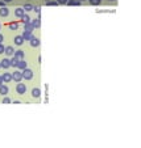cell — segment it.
<instances>
[{
    "mask_svg": "<svg viewBox=\"0 0 141 148\" xmlns=\"http://www.w3.org/2000/svg\"><path fill=\"white\" fill-rule=\"evenodd\" d=\"M22 9L25 11V12H28V11H32V9H33V5H31V4H25V5L22 7Z\"/></svg>",
    "mask_w": 141,
    "mask_h": 148,
    "instance_id": "603a6c76",
    "label": "cell"
},
{
    "mask_svg": "<svg viewBox=\"0 0 141 148\" xmlns=\"http://www.w3.org/2000/svg\"><path fill=\"white\" fill-rule=\"evenodd\" d=\"M8 15H9L8 8H7V7H1V8H0V16H1V17H7Z\"/></svg>",
    "mask_w": 141,
    "mask_h": 148,
    "instance_id": "7c38bea8",
    "label": "cell"
},
{
    "mask_svg": "<svg viewBox=\"0 0 141 148\" xmlns=\"http://www.w3.org/2000/svg\"><path fill=\"white\" fill-rule=\"evenodd\" d=\"M1 7H5V1H3V0H0V8Z\"/></svg>",
    "mask_w": 141,
    "mask_h": 148,
    "instance_id": "f1b7e54d",
    "label": "cell"
},
{
    "mask_svg": "<svg viewBox=\"0 0 141 148\" xmlns=\"http://www.w3.org/2000/svg\"><path fill=\"white\" fill-rule=\"evenodd\" d=\"M91 5H99L102 3V0H88Z\"/></svg>",
    "mask_w": 141,
    "mask_h": 148,
    "instance_id": "cb8c5ba5",
    "label": "cell"
},
{
    "mask_svg": "<svg viewBox=\"0 0 141 148\" xmlns=\"http://www.w3.org/2000/svg\"><path fill=\"white\" fill-rule=\"evenodd\" d=\"M9 62H11V67H17V64H19V59L16 58V56H13Z\"/></svg>",
    "mask_w": 141,
    "mask_h": 148,
    "instance_id": "ac0fdd59",
    "label": "cell"
},
{
    "mask_svg": "<svg viewBox=\"0 0 141 148\" xmlns=\"http://www.w3.org/2000/svg\"><path fill=\"white\" fill-rule=\"evenodd\" d=\"M33 11H35L36 13H38V15H40V12H41V7H40V5L35 7V8H33Z\"/></svg>",
    "mask_w": 141,
    "mask_h": 148,
    "instance_id": "d4e9b609",
    "label": "cell"
},
{
    "mask_svg": "<svg viewBox=\"0 0 141 148\" xmlns=\"http://www.w3.org/2000/svg\"><path fill=\"white\" fill-rule=\"evenodd\" d=\"M21 21H22V24H29V22H31V17L25 13V15L21 17Z\"/></svg>",
    "mask_w": 141,
    "mask_h": 148,
    "instance_id": "ffe728a7",
    "label": "cell"
},
{
    "mask_svg": "<svg viewBox=\"0 0 141 148\" xmlns=\"http://www.w3.org/2000/svg\"><path fill=\"white\" fill-rule=\"evenodd\" d=\"M21 74H22V79H25V80H32V79H33V71L29 70L28 67H26L25 70H22Z\"/></svg>",
    "mask_w": 141,
    "mask_h": 148,
    "instance_id": "6da1fadb",
    "label": "cell"
},
{
    "mask_svg": "<svg viewBox=\"0 0 141 148\" xmlns=\"http://www.w3.org/2000/svg\"><path fill=\"white\" fill-rule=\"evenodd\" d=\"M4 53H5L7 55H13V54H15V49H13L12 46H7L5 50H4Z\"/></svg>",
    "mask_w": 141,
    "mask_h": 148,
    "instance_id": "2e32d148",
    "label": "cell"
},
{
    "mask_svg": "<svg viewBox=\"0 0 141 148\" xmlns=\"http://www.w3.org/2000/svg\"><path fill=\"white\" fill-rule=\"evenodd\" d=\"M0 28H1V25H0Z\"/></svg>",
    "mask_w": 141,
    "mask_h": 148,
    "instance_id": "e575fe53",
    "label": "cell"
},
{
    "mask_svg": "<svg viewBox=\"0 0 141 148\" xmlns=\"http://www.w3.org/2000/svg\"><path fill=\"white\" fill-rule=\"evenodd\" d=\"M45 5H47V7H54V5H58V1H53V0H46L45 1Z\"/></svg>",
    "mask_w": 141,
    "mask_h": 148,
    "instance_id": "d6986e66",
    "label": "cell"
},
{
    "mask_svg": "<svg viewBox=\"0 0 141 148\" xmlns=\"http://www.w3.org/2000/svg\"><path fill=\"white\" fill-rule=\"evenodd\" d=\"M12 80H15V81H17V83H20V81L22 80V74H21V71H15L12 74Z\"/></svg>",
    "mask_w": 141,
    "mask_h": 148,
    "instance_id": "3957f363",
    "label": "cell"
},
{
    "mask_svg": "<svg viewBox=\"0 0 141 148\" xmlns=\"http://www.w3.org/2000/svg\"><path fill=\"white\" fill-rule=\"evenodd\" d=\"M4 41V37H3V34H0V43H3Z\"/></svg>",
    "mask_w": 141,
    "mask_h": 148,
    "instance_id": "f546056e",
    "label": "cell"
},
{
    "mask_svg": "<svg viewBox=\"0 0 141 148\" xmlns=\"http://www.w3.org/2000/svg\"><path fill=\"white\" fill-rule=\"evenodd\" d=\"M8 28L11 29V30H17V28H19V24H17V22H11L9 25H8Z\"/></svg>",
    "mask_w": 141,
    "mask_h": 148,
    "instance_id": "44dd1931",
    "label": "cell"
},
{
    "mask_svg": "<svg viewBox=\"0 0 141 148\" xmlns=\"http://www.w3.org/2000/svg\"><path fill=\"white\" fill-rule=\"evenodd\" d=\"M1 79H3L4 83H9V81H12V74H9V72H5V74L1 75Z\"/></svg>",
    "mask_w": 141,
    "mask_h": 148,
    "instance_id": "277c9868",
    "label": "cell"
},
{
    "mask_svg": "<svg viewBox=\"0 0 141 148\" xmlns=\"http://www.w3.org/2000/svg\"><path fill=\"white\" fill-rule=\"evenodd\" d=\"M16 92L19 93V94H25L26 93V85L22 83H19L16 85Z\"/></svg>",
    "mask_w": 141,
    "mask_h": 148,
    "instance_id": "7a4b0ae2",
    "label": "cell"
},
{
    "mask_svg": "<svg viewBox=\"0 0 141 148\" xmlns=\"http://www.w3.org/2000/svg\"><path fill=\"white\" fill-rule=\"evenodd\" d=\"M9 102H11V100L8 98V97H4L3 98V104H9Z\"/></svg>",
    "mask_w": 141,
    "mask_h": 148,
    "instance_id": "4316f807",
    "label": "cell"
},
{
    "mask_svg": "<svg viewBox=\"0 0 141 148\" xmlns=\"http://www.w3.org/2000/svg\"><path fill=\"white\" fill-rule=\"evenodd\" d=\"M29 41H31V46L32 47H38V46H40V40H38V38L32 37Z\"/></svg>",
    "mask_w": 141,
    "mask_h": 148,
    "instance_id": "8992f818",
    "label": "cell"
},
{
    "mask_svg": "<svg viewBox=\"0 0 141 148\" xmlns=\"http://www.w3.org/2000/svg\"><path fill=\"white\" fill-rule=\"evenodd\" d=\"M40 96H41V90L38 89V88H33V89H32V97H33V98H38Z\"/></svg>",
    "mask_w": 141,
    "mask_h": 148,
    "instance_id": "8fae6325",
    "label": "cell"
},
{
    "mask_svg": "<svg viewBox=\"0 0 141 148\" xmlns=\"http://www.w3.org/2000/svg\"><path fill=\"white\" fill-rule=\"evenodd\" d=\"M0 66H1V68H9L11 67V62H9V59H3L1 62H0Z\"/></svg>",
    "mask_w": 141,
    "mask_h": 148,
    "instance_id": "52a82bcc",
    "label": "cell"
},
{
    "mask_svg": "<svg viewBox=\"0 0 141 148\" xmlns=\"http://www.w3.org/2000/svg\"><path fill=\"white\" fill-rule=\"evenodd\" d=\"M24 29H25V30H29V31H33V26H32V24L31 22H29V24H24Z\"/></svg>",
    "mask_w": 141,
    "mask_h": 148,
    "instance_id": "7402d4cb",
    "label": "cell"
},
{
    "mask_svg": "<svg viewBox=\"0 0 141 148\" xmlns=\"http://www.w3.org/2000/svg\"><path fill=\"white\" fill-rule=\"evenodd\" d=\"M41 20L40 19H35V20H31V24H32V26H33V28L35 29H38L41 26Z\"/></svg>",
    "mask_w": 141,
    "mask_h": 148,
    "instance_id": "ba28073f",
    "label": "cell"
},
{
    "mask_svg": "<svg viewBox=\"0 0 141 148\" xmlns=\"http://www.w3.org/2000/svg\"><path fill=\"white\" fill-rule=\"evenodd\" d=\"M15 15L17 16V17H19V19H21L22 16L25 15V11L22 9V8H16V9H15Z\"/></svg>",
    "mask_w": 141,
    "mask_h": 148,
    "instance_id": "30bf717a",
    "label": "cell"
},
{
    "mask_svg": "<svg viewBox=\"0 0 141 148\" xmlns=\"http://www.w3.org/2000/svg\"><path fill=\"white\" fill-rule=\"evenodd\" d=\"M66 4H67V5H81V1H79V0H67V1H66Z\"/></svg>",
    "mask_w": 141,
    "mask_h": 148,
    "instance_id": "e0dca14e",
    "label": "cell"
},
{
    "mask_svg": "<svg viewBox=\"0 0 141 148\" xmlns=\"http://www.w3.org/2000/svg\"><path fill=\"white\" fill-rule=\"evenodd\" d=\"M13 55L19 59V60H21V59H24V55H25V54H24V51H22V50H17V51H15V54H13Z\"/></svg>",
    "mask_w": 141,
    "mask_h": 148,
    "instance_id": "5bb4252c",
    "label": "cell"
},
{
    "mask_svg": "<svg viewBox=\"0 0 141 148\" xmlns=\"http://www.w3.org/2000/svg\"><path fill=\"white\" fill-rule=\"evenodd\" d=\"M28 67V64H26V62L25 60H24V59H21V60H19V64H17V68H19V70H25V68Z\"/></svg>",
    "mask_w": 141,
    "mask_h": 148,
    "instance_id": "4fadbf2b",
    "label": "cell"
},
{
    "mask_svg": "<svg viewBox=\"0 0 141 148\" xmlns=\"http://www.w3.org/2000/svg\"><path fill=\"white\" fill-rule=\"evenodd\" d=\"M0 68H1V66H0Z\"/></svg>",
    "mask_w": 141,
    "mask_h": 148,
    "instance_id": "d590c367",
    "label": "cell"
},
{
    "mask_svg": "<svg viewBox=\"0 0 141 148\" xmlns=\"http://www.w3.org/2000/svg\"><path fill=\"white\" fill-rule=\"evenodd\" d=\"M79 1H81V3H82V1H83V0H79Z\"/></svg>",
    "mask_w": 141,
    "mask_h": 148,
    "instance_id": "d6a6232c",
    "label": "cell"
},
{
    "mask_svg": "<svg viewBox=\"0 0 141 148\" xmlns=\"http://www.w3.org/2000/svg\"><path fill=\"white\" fill-rule=\"evenodd\" d=\"M21 37L24 38V41H29V40H31L32 37H33V35H32V31H29V30H25V29H24V33L21 34Z\"/></svg>",
    "mask_w": 141,
    "mask_h": 148,
    "instance_id": "5b68a950",
    "label": "cell"
},
{
    "mask_svg": "<svg viewBox=\"0 0 141 148\" xmlns=\"http://www.w3.org/2000/svg\"><path fill=\"white\" fill-rule=\"evenodd\" d=\"M56 1H58V4H66L67 0H56Z\"/></svg>",
    "mask_w": 141,
    "mask_h": 148,
    "instance_id": "83f0119b",
    "label": "cell"
},
{
    "mask_svg": "<svg viewBox=\"0 0 141 148\" xmlns=\"http://www.w3.org/2000/svg\"><path fill=\"white\" fill-rule=\"evenodd\" d=\"M0 94H3V96L8 94V86L1 84V85H0Z\"/></svg>",
    "mask_w": 141,
    "mask_h": 148,
    "instance_id": "9a60e30c",
    "label": "cell"
},
{
    "mask_svg": "<svg viewBox=\"0 0 141 148\" xmlns=\"http://www.w3.org/2000/svg\"><path fill=\"white\" fill-rule=\"evenodd\" d=\"M3 1H5V3H9V1H12V0H3Z\"/></svg>",
    "mask_w": 141,
    "mask_h": 148,
    "instance_id": "1f68e13d",
    "label": "cell"
},
{
    "mask_svg": "<svg viewBox=\"0 0 141 148\" xmlns=\"http://www.w3.org/2000/svg\"><path fill=\"white\" fill-rule=\"evenodd\" d=\"M4 50H5L4 45H3V43H0V54H3V53H4Z\"/></svg>",
    "mask_w": 141,
    "mask_h": 148,
    "instance_id": "484cf974",
    "label": "cell"
},
{
    "mask_svg": "<svg viewBox=\"0 0 141 148\" xmlns=\"http://www.w3.org/2000/svg\"><path fill=\"white\" fill-rule=\"evenodd\" d=\"M24 42H25V41H24V38H22L21 35H17V37H15V45H16V46H21Z\"/></svg>",
    "mask_w": 141,
    "mask_h": 148,
    "instance_id": "9c48e42d",
    "label": "cell"
},
{
    "mask_svg": "<svg viewBox=\"0 0 141 148\" xmlns=\"http://www.w3.org/2000/svg\"><path fill=\"white\" fill-rule=\"evenodd\" d=\"M1 84H4V81H3V79H1V76H0V85H1Z\"/></svg>",
    "mask_w": 141,
    "mask_h": 148,
    "instance_id": "4dcf8cb0",
    "label": "cell"
},
{
    "mask_svg": "<svg viewBox=\"0 0 141 148\" xmlns=\"http://www.w3.org/2000/svg\"><path fill=\"white\" fill-rule=\"evenodd\" d=\"M110 1H113V0H110Z\"/></svg>",
    "mask_w": 141,
    "mask_h": 148,
    "instance_id": "836d02e7",
    "label": "cell"
}]
</instances>
